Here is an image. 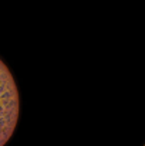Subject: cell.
I'll use <instances>...</instances> for the list:
<instances>
[{"label": "cell", "mask_w": 145, "mask_h": 146, "mask_svg": "<svg viewBox=\"0 0 145 146\" xmlns=\"http://www.w3.org/2000/svg\"><path fill=\"white\" fill-rule=\"evenodd\" d=\"M144 146H145V145H144Z\"/></svg>", "instance_id": "7a4b0ae2"}, {"label": "cell", "mask_w": 145, "mask_h": 146, "mask_svg": "<svg viewBox=\"0 0 145 146\" xmlns=\"http://www.w3.org/2000/svg\"><path fill=\"white\" fill-rule=\"evenodd\" d=\"M19 91L16 81L0 60V146H4L11 138L19 121Z\"/></svg>", "instance_id": "6da1fadb"}]
</instances>
